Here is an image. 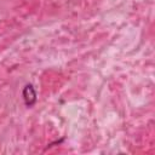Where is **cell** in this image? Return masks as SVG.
<instances>
[{
  "instance_id": "cell-1",
  "label": "cell",
  "mask_w": 155,
  "mask_h": 155,
  "mask_svg": "<svg viewBox=\"0 0 155 155\" xmlns=\"http://www.w3.org/2000/svg\"><path fill=\"white\" fill-rule=\"evenodd\" d=\"M22 97H23V101H24V104L30 108L33 107L35 103H36V92H35V88L33 87L31 84H27L24 87H23V91H22Z\"/></svg>"
}]
</instances>
